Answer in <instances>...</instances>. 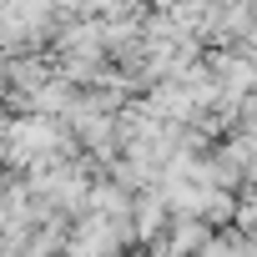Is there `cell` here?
<instances>
[{
  "label": "cell",
  "instance_id": "cell-1",
  "mask_svg": "<svg viewBox=\"0 0 257 257\" xmlns=\"http://www.w3.org/2000/svg\"><path fill=\"white\" fill-rule=\"evenodd\" d=\"M207 237H212V227L202 217H177V227H172V257H197V247Z\"/></svg>",
  "mask_w": 257,
  "mask_h": 257
},
{
  "label": "cell",
  "instance_id": "cell-2",
  "mask_svg": "<svg viewBox=\"0 0 257 257\" xmlns=\"http://www.w3.org/2000/svg\"><path fill=\"white\" fill-rule=\"evenodd\" d=\"M197 257H247V242L232 237V232H222V237H207L197 247Z\"/></svg>",
  "mask_w": 257,
  "mask_h": 257
},
{
  "label": "cell",
  "instance_id": "cell-3",
  "mask_svg": "<svg viewBox=\"0 0 257 257\" xmlns=\"http://www.w3.org/2000/svg\"><path fill=\"white\" fill-rule=\"evenodd\" d=\"M232 217H237L242 227H252V232H257V192H252V197H247V202H242V207H237Z\"/></svg>",
  "mask_w": 257,
  "mask_h": 257
}]
</instances>
